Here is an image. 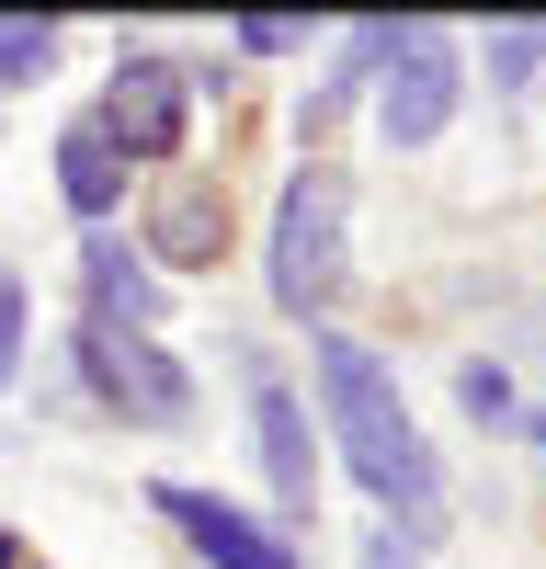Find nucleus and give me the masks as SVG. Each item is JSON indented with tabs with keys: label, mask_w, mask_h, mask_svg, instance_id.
Returning <instances> with one entry per match:
<instances>
[{
	"label": "nucleus",
	"mask_w": 546,
	"mask_h": 569,
	"mask_svg": "<svg viewBox=\"0 0 546 569\" xmlns=\"http://www.w3.org/2000/svg\"><path fill=\"white\" fill-rule=\"evenodd\" d=\"M307 365H318V421H331L342 467H353V479L376 490L387 512H410V525L433 536V490H444V467H433L422 433H410V399H398L387 353H376V342H353V330H318Z\"/></svg>",
	"instance_id": "nucleus-1"
},
{
	"label": "nucleus",
	"mask_w": 546,
	"mask_h": 569,
	"mask_svg": "<svg viewBox=\"0 0 546 569\" xmlns=\"http://www.w3.org/2000/svg\"><path fill=\"white\" fill-rule=\"evenodd\" d=\"M342 217H353V182L331 160H307L273 206V308L285 319H318L342 297Z\"/></svg>",
	"instance_id": "nucleus-2"
},
{
	"label": "nucleus",
	"mask_w": 546,
	"mask_h": 569,
	"mask_svg": "<svg viewBox=\"0 0 546 569\" xmlns=\"http://www.w3.org/2000/svg\"><path fill=\"white\" fill-rule=\"evenodd\" d=\"M80 376L103 388L125 421H194V376H182L149 330H114V319H80Z\"/></svg>",
	"instance_id": "nucleus-3"
},
{
	"label": "nucleus",
	"mask_w": 546,
	"mask_h": 569,
	"mask_svg": "<svg viewBox=\"0 0 546 569\" xmlns=\"http://www.w3.org/2000/svg\"><path fill=\"white\" fill-rule=\"evenodd\" d=\"M455 91H467V69H455V34H444V23H410V46L387 58V91H376L387 149H433V137L455 126Z\"/></svg>",
	"instance_id": "nucleus-4"
},
{
	"label": "nucleus",
	"mask_w": 546,
	"mask_h": 569,
	"mask_svg": "<svg viewBox=\"0 0 546 569\" xmlns=\"http://www.w3.org/2000/svg\"><path fill=\"white\" fill-rule=\"evenodd\" d=\"M149 512H160V525H182V547H194L205 569H296V536H273L262 512L216 501V490H182V479H160V490H149Z\"/></svg>",
	"instance_id": "nucleus-5"
},
{
	"label": "nucleus",
	"mask_w": 546,
	"mask_h": 569,
	"mask_svg": "<svg viewBox=\"0 0 546 569\" xmlns=\"http://www.w3.org/2000/svg\"><path fill=\"white\" fill-rule=\"evenodd\" d=\"M182 114H194V69H171V58H125L114 91H103V137L125 160H171Z\"/></svg>",
	"instance_id": "nucleus-6"
},
{
	"label": "nucleus",
	"mask_w": 546,
	"mask_h": 569,
	"mask_svg": "<svg viewBox=\"0 0 546 569\" xmlns=\"http://www.w3.org/2000/svg\"><path fill=\"white\" fill-rule=\"evenodd\" d=\"M251 433H262V479H273V501H285V525H307V501H318V433H307V399L273 365H251Z\"/></svg>",
	"instance_id": "nucleus-7"
},
{
	"label": "nucleus",
	"mask_w": 546,
	"mask_h": 569,
	"mask_svg": "<svg viewBox=\"0 0 546 569\" xmlns=\"http://www.w3.org/2000/svg\"><path fill=\"white\" fill-rule=\"evenodd\" d=\"M216 240H228V194L216 182H171L149 206V251L136 262H216Z\"/></svg>",
	"instance_id": "nucleus-8"
},
{
	"label": "nucleus",
	"mask_w": 546,
	"mask_h": 569,
	"mask_svg": "<svg viewBox=\"0 0 546 569\" xmlns=\"http://www.w3.org/2000/svg\"><path fill=\"white\" fill-rule=\"evenodd\" d=\"M58 194H69L80 217H114V206H125V149L103 137V114H80V126L58 137Z\"/></svg>",
	"instance_id": "nucleus-9"
},
{
	"label": "nucleus",
	"mask_w": 546,
	"mask_h": 569,
	"mask_svg": "<svg viewBox=\"0 0 546 569\" xmlns=\"http://www.w3.org/2000/svg\"><path fill=\"white\" fill-rule=\"evenodd\" d=\"M80 284H91V319H114V330H149L160 319V273L136 262L125 240H91L80 251Z\"/></svg>",
	"instance_id": "nucleus-10"
},
{
	"label": "nucleus",
	"mask_w": 546,
	"mask_h": 569,
	"mask_svg": "<svg viewBox=\"0 0 546 569\" xmlns=\"http://www.w3.org/2000/svg\"><path fill=\"white\" fill-rule=\"evenodd\" d=\"M489 80H501V91H535V80H546V23H501V34H489Z\"/></svg>",
	"instance_id": "nucleus-11"
},
{
	"label": "nucleus",
	"mask_w": 546,
	"mask_h": 569,
	"mask_svg": "<svg viewBox=\"0 0 546 569\" xmlns=\"http://www.w3.org/2000/svg\"><path fill=\"white\" fill-rule=\"evenodd\" d=\"M46 58H58V23H46V12L34 23H0V91H23Z\"/></svg>",
	"instance_id": "nucleus-12"
},
{
	"label": "nucleus",
	"mask_w": 546,
	"mask_h": 569,
	"mask_svg": "<svg viewBox=\"0 0 546 569\" xmlns=\"http://www.w3.org/2000/svg\"><path fill=\"white\" fill-rule=\"evenodd\" d=\"M422 525H376V536H364V569H422Z\"/></svg>",
	"instance_id": "nucleus-13"
},
{
	"label": "nucleus",
	"mask_w": 546,
	"mask_h": 569,
	"mask_svg": "<svg viewBox=\"0 0 546 569\" xmlns=\"http://www.w3.org/2000/svg\"><path fill=\"white\" fill-rule=\"evenodd\" d=\"M12 365H23V273L0 262V388H12Z\"/></svg>",
	"instance_id": "nucleus-14"
},
{
	"label": "nucleus",
	"mask_w": 546,
	"mask_h": 569,
	"mask_svg": "<svg viewBox=\"0 0 546 569\" xmlns=\"http://www.w3.org/2000/svg\"><path fill=\"white\" fill-rule=\"evenodd\" d=\"M455 399H467L478 421H501V410H513V376H501V365H467V376H455Z\"/></svg>",
	"instance_id": "nucleus-15"
},
{
	"label": "nucleus",
	"mask_w": 546,
	"mask_h": 569,
	"mask_svg": "<svg viewBox=\"0 0 546 569\" xmlns=\"http://www.w3.org/2000/svg\"><path fill=\"white\" fill-rule=\"evenodd\" d=\"M240 46H251V58H285V46H307V23H285V12H251V23H240Z\"/></svg>",
	"instance_id": "nucleus-16"
},
{
	"label": "nucleus",
	"mask_w": 546,
	"mask_h": 569,
	"mask_svg": "<svg viewBox=\"0 0 546 569\" xmlns=\"http://www.w3.org/2000/svg\"><path fill=\"white\" fill-rule=\"evenodd\" d=\"M0 569H23V536H12V525H0Z\"/></svg>",
	"instance_id": "nucleus-17"
},
{
	"label": "nucleus",
	"mask_w": 546,
	"mask_h": 569,
	"mask_svg": "<svg viewBox=\"0 0 546 569\" xmlns=\"http://www.w3.org/2000/svg\"><path fill=\"white\" fill-rule=\"evenodd\" d=\"M535 456H546V410H535Z\"/></svg>",
	"instance_id": "nucleus-18"
}]
</instances>
